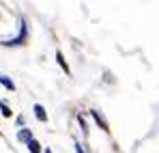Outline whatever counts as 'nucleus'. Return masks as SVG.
Segmentation results:
<instances>
[{
	"mask_svg": "<svg viewBox=\"0 0 159 153\" xmlns=\"http://www.w3.org/2000/svg\"><path fill=\"white\" fill-rule=\"evenodd\" d=\"M0 110H2V117H11V114H13V112H11V108H9L4 102H0Z\"/></svg>",
	"mask_w": 159,
	"mask_h": 153,
	"instance_id": "obj_6",
	"label": "nucleus"
},
{
	"mask_svg": "<svg viewBox=\"0 0 159 153\" xmlns=\"http://www.w3.org/2000/svg\"><path fill=\"white\" fill-rule=\"evenodd\" d=\"M45 153H52V151H50V149H45Z\"/></svg>",
	"mask_w": 159,
	"mask_h": 153,
	"instance_id": "obj_8",
	"label": "nucleus"
},
{
	"mask_svg": "<svg viewBox=\"0 0 159 153\" xmlns=\"http://www.w3.org/2000/svg\"><path fill=\"white\" fill-rule=\"evenodd\" d=\"M90 114H93V119H95V121H97V123H99V125H101V127H103V129H106V131H107V125H106V123H103V119L99 117V112H97V110H93Z\"/></svg>",
	"mask_w": 159,
	"mask_h": 153,
	"instance_id": "obj_5",
	"label": "nucleus"
},
{
	"mask_svg": "<svg viewBox=\"0 0 159 153\" xmlns=\"http://www.w3.org/2000/svg\"><path fill=\"white\" fill-rule=\"evenodd\" d=\"M34 117H37L39 121H43V123H45V121H48V114H45V108H43V106H39V103H34Z\"/></svg>",
	"mask_w": 159,
	"mask_h": 153,
	"instance_id": "obj_2",
	"label": "nucleus"
},
{
	"mask_svg": "<svg viewBox=\"0 0 159 153\" xmlns=\"http://www.w3.org/2000/svg\"><path fill=\"white\" fill-rule=\"evenodd\" d=\"M17 140H22V142H30V140H32V134H30V129L28 127H24V129H20V131H17Z\"/></svg>",
	"mask_w": 159,
	"mask_h": 153,
	"instance_id": "obj_1",
	"label": "nucleus"
},
{
	"mask_svg": "<svg viewBox=\"0 0 159 153\" xmlns=\"http://www.w3.org/2000/svg\"><path fill=\"white\" fill-rule=\"evenodd\" d=\"M56 56H58V63H60V67H62V69H65V71H67V74H69V67H67V63H65V58H62V54H60V52H58V54H56Z\"/></svg>",
	"mask_w": 159,
	"mask_h": 153,
	"instance_id": "obj_7",
	"label": "nucleus"
},
{
	"mask_svg": "<svg viewBox=\"0 0 159 153\" xmlns=\"http://www.w3.org/2000/svg\"><path fill=\"white\" fill-rule=\"evenodd\" d=\"M28 149H30V153H41V145L37 140H30L28 142Z\"/></svg>",
	"mask_w": 159,
	"mask_h": 153,
	"instance_id": "obj_4",
	"label": "nucleus"
},
{
	"mask_svg": "<svg viewBox=\"0 0 159 153\" xmlns=\"http://www.w3.org/2000/svg\"><path fill=\"white\" fill-rule=\"evenodd\" d=\"M0 84H4L9 91H15V84L9 80V76H4V74H0Z\"/></svg>",
	"mask_w": 159,
	"mask_h": 153,
	"instance_id": "obj_3",
	"label": "nucleus"
}]
</instances>
